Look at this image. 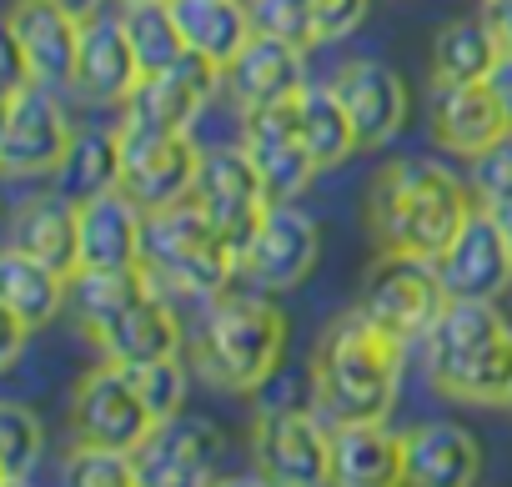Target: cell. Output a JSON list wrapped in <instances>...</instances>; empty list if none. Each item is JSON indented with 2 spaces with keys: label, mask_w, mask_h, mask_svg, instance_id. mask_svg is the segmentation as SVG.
Wrapping results in <instances>:
<instances>
[{
  "label": "cell",
  "mask_w": 512,
  "mask_h": 487,
  "mask_svg": "<svg viewBox=\"0 0 512 487\" xmlns=\"http://www.w3.org/2000/svg\"><path fill=\"white\" fill-rule=\"evenodd\" d=\"M472 211H477L472 181L452 176L432 156H397L377 166L367 186V226L382 252H407L432 262Z\"/></svg>",
  "instance_id": "1"
},
{
  "label": "cell",
  "mask_w": 512,
  "mask_h": 487,
  "mask_svg": "<svg viewBox=\"0 0 512 487\" xmlns=\"http://www.w3.org/2000/svg\"><path fill=\"white\" fill-rule=\"evenodd\" d=\"M407 347L387 337L362 307L327 322V332L312 347V407L342 427V422H387L397 407Z\"/></svg>",
  "instance_id": "2"
},
{
  "label": "cell",
  "mask_w": 512,
  "mask_h": 487,
  "mask_svg": "<svg viewBox=\"0 0 512 487\" xmlns=\"http://www.w3.org/2000/svg\"><path fill=\"white\" fill-rule=\"evenodd\" d=\"M292 322L267 292H221L206 302L196 332L186 337L191 372L216 392H256L287 362Z\"/></svg>",
  "instance_id": "3"
},
{
  "label": "cell",
  "mask_w": 512,
  "mask_h": 487,
  "mask_svg": "<svg viewBox=\"0 0 512 487\" xmlns=\"http://www.w3.org/2000/svg\"><path fill=\"white\" fill-rule=\"evenodd\" d=\"M141 267L161 297H221L231 292V277L241 272V257L231 241L211 226V216L186 196L176 206L146 211V241H141Z\"/></svg>",
  "instance_id": "4"
},
{
  "label": "cell",
  "mask_w": 512,
  "mask_h": 487,
  "mask_svg": "<svg viewBox=\"0 0 512 487\" xmlns=\"http://www.w3.org/2000/svg\"><path fill=\"white\" fill-rule=\"evenodd\" d=\"M51 91L56 86H41V81L6 86V101H0V171L11 181L61 176L76 146V131Z\"/></svg>",
  "instance_id": "5"
},
{
  "label": "cell",
  "mask_w": 512,
  "mask_h": 487,
  "mask_svg": "<svg viewBox=\"0 0 512 487\" xmlns=\"http://www.w3.org/2000/svg\"><path fill=\"white\" fill-rule=\"evenodd\" d=\"M357 307L402 347L427 342V332L437 327L442 307H447V287L437 277V267L427 257H407V252H382L372 262V272L362 277V297Z\"/></svg>",
  "instance_id": "6"
},
{
  "label": "cell",
  "mask_w": 512,
  "mask_h": 487,
  "mask_svg": "<svg viewBox=\"0 0 512 487\" xmlns=\"http://www.w3.org/2000/svg\"><path fill=\"white\" fill-rule=\"evenodd\" d=\"M251 462L262 482L322 487L332 482V422L317 407H267L251 422Z\"/></svg>",
  "instance_id": "7"
},
{
  "label": "cell",
  "mask_w": 512,
  "mask_h": 487,
  "mask_svg": "<svg viewBox=\"0 0 512 487\" xmlns=\"http://www.w3.org/2000/svg\"><path fill=\"white\" fill-rule=\"evenodd\" d=\"M221 86H226V66L201 56V51H186L176 66L146 76L131 91V101L121 106V126L116 131H146V136L196 131Z\"/></svg>",
  "instance_id": "8"
},
{
  "label": "cell",
  "mask_w": 512,
  "mask_h": 487,
  "mask_svg": "<svg viewBox=\"0 0 512 487\" xmlns=\"http://www.w3.org/2000/svg\"><path fill=\"white\" fill-rule=\"evenodd\" d=\"M191 201L211 216V226L231 241V252L241 257L251 247L256 226L267 221L272 211V191L256 171V161L246 156L241 141H221V146H206L201 151V171H196V186H191Z\"/></svg>",
  "instance_id": "9"
},
{
  "label": "cell",
  "mask_w": 512,
  "mask_h": 487,
  "mask_svg": "<svg viewBox=\"0 0 512 487\" xmlns=\"http://www.w3.org/2000/svg\"><path fill=\"white\" fill-rule=\"evenodd\" d=\"M151 432H156V417L141 402V392L131 382V367L106 357L96 372H86L76 382V392H71V437L76 442L141 452Z\"/></svg>",
  "instance_id": "10"
},
{
  "label": "cell",
  "mask_w": 512,
  "mask_h": 487,
  "mask_svg": "<svg viewBox=\"0 0 512 487\" xmlns=\"http://www.w3.org/2000/svg\"><path fill=\"white\" fill-rule=\"evenodd\" d=\"M241 146L262 171L272 201H297L312 176L322 171L307 136H302V91L297 96H277L267 106H251L241 121Z\"/></svg>",
  "instance_id": "11"
},
{
  "label": "cell",
  "mask_w": 512,
  "mask_h": 487,
  "mask_svg": "<svg viewBox=\"0 0 512 487\" xmlns=\"http://www.w3.org/2000/svg\"><path fill=\"white\" fill-rule=\"evenodd\" d=\"M201 171V141L191 131L176 136H146V131H121V191L141 211H161L191 196Z\"/></svg>",
  "instance_id": "12"
},
{
  "label": "cell",
  "mask_w": 512,
  "mask_h": 487,
  "mask_svg": "<svg viewBox=\"0 0 512 487\" xmlns=\"http://www.w3.org/2000/svg\"><path fill=\"white\" fill-rule=\"evenodd\" d=\"M317 252H322L317 221L292 201H272L267 221L256 226L251 247L241 252V277L262 292H292L317 267Z\"/></svg>",
  "instance_id": "13"
},
{
  "label": "cell",
  "mask_w": 512,
  "mask_h": 487,
  "mask_svg": "<svg viewBox=\"0 0 512 487\" xmlns=\"http://www.w3.org/2000/svg\"><path fill=\"white\" fill-rule=\"evenodd\" d=\"M447 297H472V302H497L512 287V241L492 221V211L477 201V211L462 221V231L432 257Z\"/></svg>",
  "instance_id": "14"
},
{
  "label": "cell",
  "mask_w": 512,
  "mask_h": 487,
  "mask_svg": "<svg viewBox=\"0 0 512 487\" xmlns=\"http://www.w3.org/2000/svg\"><path fill=\"white\" fill-rule=\"evenodd\" d=\"M221 457H226L221 427L206 422V417L176 412L136 452L141 487H201V482H216L221 477Z\"/></svg>",
  "instance_id": "15"
},
{
  "label": "cell",
  "mask_w": 512,
  "mask_h": 487,
  "mask_svg": "<svg viewBox=\"0 0 512 487\" xmlns=\"http://www.w3.org/2000/svg\"><path fill=\"white\" fill-rule=\"evenodd\" d=\"M6 46L26 61L31 81L71 86L76 51H81V21L71 11H61L56 0H11V11H6Z\"/></svg>",
  "instance_id": "16"
},
{
  "label": "cell",
  "mask_w": 512,
  "mask_h": 487,
  "mask_svg": "<svg viewBox=\"0 0 512 487\" xmlns=\"http://www.w3.org/2000/svg\"><path fill=\"white\" fill-rule=\"evenodd\" d=\"M146 81L141 71V56L126 36V21L121 16H86L81 21V51H76V76H71V91L86 101V106H126L131 91Z\"/></svg>",
  "instance_id": "17"
},
{
  "label": "cell",
  "mask_w": 512,
  "mask_h": 487,
  "mask_svg": "<svg viewBox=\"0 0 512 487\" xmlns=\"http://www.w3.org/2000/svg\"><path fill=\"white\" fill-rule=\"evenodd\" d=\"M6 247L56 267L61 277H81V201L56 191H36L16 201Z\"/></svg>",
  "instance_id": "18"
},
{
  "label": "cell",
  "mask_w": 512,
  "mask_h": 487,
  "mask_svg": "<svg viewBox=\"0 0 512 487\" xmlns=\"http://www.w3.org/2000/svg\"><path fill=\"white\" fill-rule=\"evenodd\" d=\"M352 126H357V146L362 151H377L387 146L402 126H407V86L392 66L382 61H347L337 76H332Z\"/></svg>",
  "instance_id": "19"
},
{
  "label": "cell",
  "mask_w": 512,
  "mask_h": 487,
  "mask_svg": "<svg viewBox=\"0 0 512 487\" xmlns=\"http://www.w3.org/2000/svg\"><path fill=\"white\" fill-rule=\"evenodd\" d=\"M146 211L121 191H101L81 201V272H126L141 262Z\"/></svg>",
  "instance_id": "20"
},
{
  "label": "cell",
  "mask_w": 512,
  "mask_h": 487,
  "mask_svg": "<svg viewBox=\"0 0 512 487\" xmlns=\"http://www.w3.org/2000/svg\"><path fill=\"white\" fill-rule=\"evenodd\" d=\"M402 467L412 487H467L482 477V447L467 427L422 422L402 432Z\"/></svg>",
  "instance_id": "21"
},
{
  "label": "cell",
  "mask_w": 512,
  "mask_h": 487,
  "mask_svg": "<svg viewBox=\"0 0 512 487\" xmlns=\"http://www.w3.org/2000/svg\"><path fill=\"white\" fill-rule=\"evenodd\" d=\"M101 357L111 362H126V367H141V362H161V357H181L186 347V332L171 312V302L151 287L146 297H136L101 337H96Z\"/></svg>",
  "instance_id": "22"
},
{
  "label": "cell",
  "mask_w": 512,
  "mask_h": 487,
  "mask_svg": "<svg viewBox=\"0 0 512 487\" xmlns=\"http://www.w3.org/2000/svg\"><path fill=\"white\" fill-rule=\"evenodd\" d=\"M432 131H437L442 151L472 161L477 151H487L492 141H502L512 126H507L497 96L487 91V81H472V86H437Z\"/></svg>",
  "instance_id": "23"
},
{
  "label": "cell",
  "mask_w": 512,
  "mask_h": 487,
  "mask_svg": "<svg viewBox=\"0 0 512 487\" xmlns=\"http://www.w3.org/2000/svg\"><path fill=\"white\" fill-rule=\"evenodd\" d=\"M307 86L302 76V51L277 41V36H251L241 46V56L226 66V96L251 111V106H267L277 96H297Z\"/></svg>",
  "instance_id": "24"
},
{
  "label": "cell",
  "mask_w": 512,
  "mask_h": 487,
  "mask_svg": "<svg viewBox=\"0 0 512 487\" xmlns=\"http://www.w3.org/2000/svg\"><path fill=\"white\" fill-rule=\"evenodd\" d=\"M66 302H71V277H61L56 267L6 247V257H0V307H6V322L41 332L46 322L61 317Z\"/></svg>",
  "instance_id": "25"
},
{
  "label": "cell",
  "mask_w": 512,
  "mask_h": 487,
  "mask_svg": "<svg viewBox=\"0 0 512 487\" xmlns=\"http://www.w3.org/2000/svg\"><path fill=\"white\" fill-rule=\"evenodd\" d=\"M332 482L342 487H392L407 482L402 437L382 422H342L332 427Z\"/></svg>",
  "instance_id": "26"
},
{
  "label": "cell",
  "mask_w": 512,
  "mask_h": 487,
  "mask_svg": "<svg viewBox=\"0 0 512 487\" xmlns=\"http://www.w3.org/2000/svg\"><path fill=\"white\" fill-rule=\"evenodd\" d=\"M497 332H507V322H502V312L492 302L447 297L437 327L427 332V377H432V387L447 382L462 362H472Z\"/></svg>",
  "instance_id": "27"
},
{
  "label": "cell",
  "mask_w": 512,
  "mask_h": 487,
  "mask_svg": "<svg viewBox=\"0 0 512 487\" xmlns=\"http://www.w3.org/2000/svg\"><path fill=\"white\" fill-rule=\"evenodd\" d=\"M171 11L181 21V36L191 51L231 66L241 56V46L256 36L246 0H171Z\"/></svg>",
  "instance_id": "28"
},
{
  "label": "cell",
  "mask_w": 512,
  "mask_h": 487,
  "mask_svg": "<svg viewBox=\"0 0 512 487\" xmlns=\"http://www.w3.org/2000/svg\"><path fill=\"white\" fill-rule=\"evenodd\" d=\"M502 56V36L492 21H452L432 41V86H472Z\"/></svg>",
  "instance_id": "29"
},
{
  "label": "cell",
  "mask_w": 512,
  "mask_h": 487,
  "mask_svg": "<svg viewBox=\"0 0 512 487\" xmlns=\"http://www.w3.org/2000/svg\"><path fill=\"white\" fill-rule=\"evenodd\" d=\"M151 292V277H146V267L136 262V267H126V272H81V277H71V307H76V327L96 342L136 297H146Z\"/></svg>",
  "instance_id": "30"
},
{
  "label": "cell",
  "mask_w": 512,
  "mask_h": 487,
  "mask_svg": "<svg viewBox=\"0 0 512 487\" xmlns=\"http://www.w3.org/2000/svg\"><path fill=\"white\" fill-rule=\"evenodd\" d=\"M437 392L442 397H457V402H472V407H507L512 402V327L497 332L447 382H437Z\"/></svg>",
  "instance_id": "31"
},
{
  "label": "cell",
  "mask_w": 512,
  "mask_h": 487,
  "mask_svg": "<svg viewBox=\"0 0 512 487\" xmlns=\"http://www.w3.org/2000/svg\"><path fill=\"white\" fill-rule=\"evenodd\" d=\"M302 136L317 156V166H342L357 146V126L337 96V86H302Z\"/></svg>",
  "instance_id": "32"
},
{
  "label": "cell",
  "mask_w": 512,
  "mask_h": 487,
  "mask_svg": "<svg viewBox=\"0 0 512 487\" xmlns=\"http://www.w3.org/2000/svg\"><path fill=\"white\" fill-rule=\"evenodd\" d=\"M121 21H126V36H131L146 76L176 66L191 51L186 36H181V21L171 11V0H136V6H121Z\"/></svg>",
  "instance_id": "33"
},
{
  "label": "cell",
  "mask_w": 512,
  "mask_h": 487,
  "mask_svg": "<svg viewBox=\"0 0 512 487\" xmlns=\"http://www.w3.org/2000/svg\"><path fill=\"white\" fill-rule=\"evenodd\" d=\"M61 176L71 181L76 201L121 186V131H81L66 166H61Z\"/></svg>",
  "instance_id": "34"
},
{
  "label": "cell",
  "mask_w": 512,
  "mask_h": 487,
  "mask_svg": "<svg viewBox=\"0 0 512 487\" xmlns=\"http://www.w3.org/2000/svg\"><path fill=\"white\" fill-rule=\"evenodd\" d=\"M46 452V427L26 402H0V482L21 487Z\"/></svg>",
  "instance_id": "35"
},
{
  "label": "cell",
  "mask_w": 512,
  "mask_h": 487,
  "mask_svg": "<svg viewBox=\"0 0 512 487\" xmlns=\"http://www.w3.org/2000/svg\"><path fill=\"white\" fill-rule=\"evenodd\" d=\"M61 477L71 487H131V482H141V462H136V452H121V447L76 442L61 462Z\"/></svg>",
  "instance_id": "36"
},
{
  "label": "cell",
  "mask_w": 512,
  "mask_h": 487,
  "mask_svg": "<svg viewBox=\"0 0 512 487\" xmlns=\"http://www.w3.org/2000/svg\"><path fill=\"white\" fill-rule=\"evenodd\" d=\"M246 11H251L256 36H277V41H287L297 51L322 46L317 41V11H312V0H246Z\"/></svg>",
  "instance_id": "37"
},
{
  "label": "cell",
  "mask_w": 512,
  "mask_h": 487,
  "mask_svg": "<svg viewBox=\"0 0 512 487\" xmlns=\"http://www.w3.org/2000/svg\"><path fill=\"white\" fill-rule=\"evenodd\" d=\"M121 367H126V362H121ZM131 382H136L141 402L151 407L156 427H161L166 417H176V412L186 407V367H181V357L141 362V367H131Z\"/></svg>",
  "instance_id": "38"
},
{
  "label": "cell",
  "mask_w": 512,
  "mask_h": 487,
  "mask_svg": "<svg viewBox=\"0 0 512 487\" xmlns=\"http://www.w3.org/2000/svg\"><path fill=\"white\" fill-rule=\"evenodd\" d=\"M467 181H472L477 201H502V196H512V131H507L502 141H492L487 151L472 156Z\"/></svg>",
  "instance_id": "39"
},
{
  "label": "cell",
  "mask_w": 512,
  "mask_h": 487,
  "mask_svg": "<svg viewBox=\"0 0 512 487\" xmlns=\"http://www.w3.org/2000/svg\"><path fill=\"white\" fill-rule=\"evenodd\" d=\"M367 6H372V0H312V11H317V41L327 46V41L352 36L362 26Z\"/></svg>",
  "instance_id": "40"
},
{
  "label": "cell",
  "mask_w": 512,
  "mask_h": 487,
  "mask_svg": "<svg viewBox=\"0 0 512 487\" xmlns=\"http://www.w3.org/2000/svg\"><path fill=\"white\" fill-rule=\"evenodd\" d=\"M487 91L497 96V106H502V116H507V126H512V51H507V46H502L497 66L487 71Z\"/></svg>",
  "instance_id": "41"
},
{
  "label": "cell",
  "mask_w": 512,
  "mask_h": 487,
  "mask_svg": "<svg viewBox=\"0 0 512 487\" xmlns=\"http://www.w3.org/2000/svg\"><path fill=\"white\" fill-rule=\"evenodd\" d=\"M487 21L497 26V36H502V46L512 51V0H487Z\"/></svg>",
  "instance_id": "42"
},
{
  "label": "cell",
  "mask_w": 512,
  "mask_h": 487,
  "mask_svg": "<svg viewBox=\"0 0 512 487\" xmlns=\"http://www.w3.org/2000/svg\"><path fill=\"white\" fill-rule=\"evenodd\" d=\"M487 211H492V221L502 226V236L512 241V196H502V201H482Z\"/></svg>",
  "instance_id": "43"
},
{
  "label": "cell",
  "mask_w": 512,
  "mask_h": 487,
  "mask_svg": "<svg viewBox=\"0 0 512 487\" xmlns=\"http://www.w3.org/2000/svg\"><path fill=\"white\" fill-rule=\"evenodd\" d=\"M56 6H61V11H71L76 21H86V16H96V11H101V0H56Z\"/></svg>",
  "instance_id": "44"
},
{
  "label": "cell",
  "mask_w": 512,
  "mask_h": 487,
  "mask_svg": "<svg viewBox=\"0 0 512 487\" xmlns=\"http://www.w3.org/2000/svg\"><path fill=\"white\" fill-rule=\"evenodd\" d=\"M121 6H136V0H121Z\"/></svg>",
  "instance_id": "45"
},
{
  "label": "cell",
  "mask_w": 512,
  "mask_h": 487,
  "mask_svg": "<svg viewBox=\"0 0 512 487\" xmlns=\"http://www.w3.org/2000/svg\"><path fill=\"white\" fill-rule=\"evenodd\" d=\"M507 412H512V402H507Z\"/></svg>",
  "instance_id": "46"
}]
</instances>
